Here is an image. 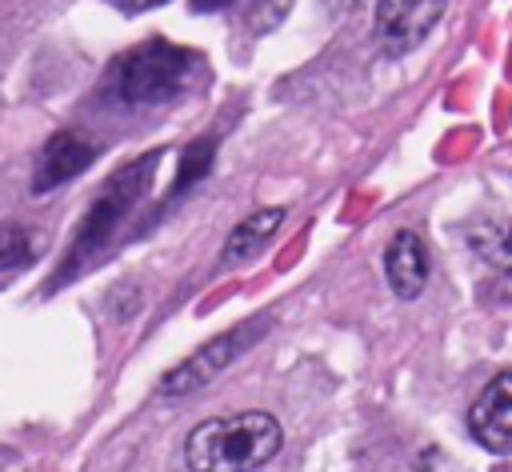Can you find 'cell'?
I'll use <instances>...</instances> for the list:
<instances>
[{"instance_id": "obj_1", "label": "cell", "mask_w": 512, "mask_h": 472, "mask_svg": "<svg viewBox=\"0 0 512 472\" xmlns=\"http://www.w3.org/2000/svg\"><path fill=\"white\" fill-rule=\"evenodd\" d=\"M284 444V428L272 412H232L196 424L184 440V464L192 472H252L268 464Z\"/></svg>"}, {"instance_id": "obj_2", "label": "cell", "mask_w": 512, "mask_h": 472, "mask_svg": "<svg viewBox=\"0 0 512 472\" xmlns=\"http://www.w3.org/2000/svg\"><path fill=\"white\" fill-rule=\"evenodd\" d=\"M156 164H160V152H148V156L124 164V168L96 192V200L88 204V212L80 216V224H76V232H72V240H68V252H64V260H60L56 276L48 280V288L68 284L76 272H84V268L108 248V240L120 232V224L128 220V212H132V208L140 204V196L148 192Z\"/></svg>"}, {"instance_id": "obj_3", "label": "cell", "mask_w": 512, "mask_h": 472, "mask_svg": "<svg viewBox=\"0 0 512 472\" xmlns=\"http://www.w3.org/2000/svg\"><path fill=\"white\" fill-rule=\"evenodd\" d=\"M192 68H196V52L168 40H144L112 60L108 96L124 108L168 104L192 84Z\"/></svg>"}, {"instance_id": "obj_4", "label": "cell", "mask_w": 512, "mask_h": 472, "mask_svg": "<svg viewBox=\"0 0 512 472\" xmlns=\"http://www.w3.org/2000/svg\"><path fill=\"white\" fill-rule=\"evenodd\" d=\"M264 324H268V320H244V324H236V328L212 336L208 344H200L188 360H180L176 368H168V372L160 376V396L180 400V396H192V392H200L204 384H212L248 344H256V340L264 336Z\"/></svg>"}, {"instance_id": "obj_5", "label": "cell", "mask_w": 512, "mask_h": 472, "mask_svg": "<svg viewBox=\"0 0 512 472\" xmlns=\"http://www.w3.org/2000/svg\"><path fill=\"white\" fill-rule=\"evenodd\" d=\"M444 16V0H376V40L388 56L412 52Z\"/></svg>"}, {"instance_id": "obj_6", "label": "cell", "mask_w": 512, "mask_h": 472, "mask_svg": "<svg viewBox=\"0 0 512 472\" xmlns=\"http://www.w3.org/2000/svg\"><path fill=\"white\" fill-rule=\"evenodd\" d=\"M468 428L480 448L496 456L512 452V372H496L480 388L476 404L468 408Z\"/></svg>"}, {"instance_id": "obj_7", "label": "cell", "mask_w": 512, "mask_h": 472, "mask_svg": "<svg viewBox=\"0 0 512 472\" xmlns=\"http://www.w3.org/2000/svg\"><path fill=\"white\" fill-rule=\"evenodd\" d=\"M96 160V144L80 132H56L48 136V144L40 148V160H36V176H32V192L44 196L60 184H68L72 176H80L88 164Z\"/></svg>"}, {"instance_id": "obj_8", "label": "cell", "mask_w": 512, "mask_h": 472, "mask_svg": "<svg viewBox=\"0 0 512 472\" xmlns=\"http://www.w3.org/2000/svg\"><path fill=\"white\" fill-rule=\"evenodd\" d=\"M384 276L396 300H416L428 284V248L416 232H396L384 248Z\"/></svg>"}, {"instance_id": "obj_9", "label": "cell", "mask_w": 512, "mask_h": 472, "mask_svg": "<svg viewBox=\"0 0 512 472\" xmlns=\"http://www.w3.org/2000/svg\"><path fill=\"white\" fill-rule=\"evenodd\" d=\"M284 208L280 204H272V208H256V212H248L232 232H228V240H224V248H220V264H244V260H252L268 240H272V232L284 224Z\"/></svg>"}, {"instance_id": "obj_10", "label": "cell", "mask_w": 512, "mask_h": 472, "mask_svg": "<svg viewBox=\"0 0 512 472\" xmlns=\"http://www.w3.org/2000/svg\"><path fill=\"white\" fill-rule=\"evenodd\" d=\"M468 248L496 272L512 276V220L500 216H484L468 228Z\"/></svg>"}, {"instance_id": "obj_11", "label": "cell", "mask_w": 512, "mask_h": 472, "mask_svg": "<svg viewBox=\"0 0 512 472\" xmlns=\"http://www.w3.org/2000/svg\"><path fill=\"white\" fill-rule=\"evenodd\" d=\"M40 256V240L28 224H0V276L4 272H16V268H28L32 260Z\"/></svg>"}, {"instance_id": "obj_12", "label": "cell", "mask_w": 512, "mask_h": 472, "mask_svg": "<svg viewBox=\"0 0 512 472\" xmlns=\"http://www.w3.org/2000/svg\"><path fill=\"white\" fill-rule=\"evenodd\" d=\"M212 156H216V140L212 136H204V140H196L192 148H184V160H180V172H176V180H172V192L168 196H180V192H188L208 168H212Z\"/></svg>"}, {"instance_id": "obj_13", "label": "cell", "mask_w": 512, "mask_h": 472, "mask_svg": "<svg viewBox=\"0 0 512 472\" xmlns=\"http://www.w3.org/2000/svg\"><path fill=\"white\" fill-rule=\"evenodd\" d=\"M120 12H144V8H156V4H164V0H112Z\"/></svg>"}, {"instance_id": "obj_14", "label": "cell", "mask_w": 512, "mask_h": 472, "mask_svg": "<svg viewBox=\"0 0 512 472\" xmlns=\"http://www.w3.org/2000/svg\"><path fill=\"white\" fill-rule=\"evenodd\" d=\"M228 4H236V0H192L196 12H216V8H228Z\"/></svg>"}]
</instances>
